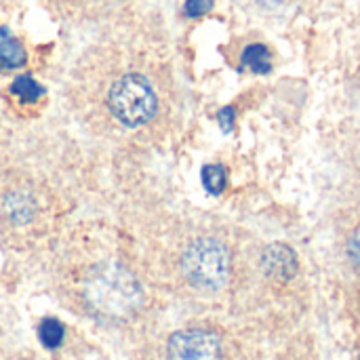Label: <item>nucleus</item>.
Returning <instances> with one entry per match:
<instances>
[{"mask_svg":"<svg viewBox=\"0 0 360 360\" xmlns=\"http://www.w3.org/2000/svg\"><path fill=\"white\" fill-rule=\"evenodd\" d=\"M13 93L21 99V101H36L44 91L42 86L32 78V76H19L15 82H13Z\"/></svg>","mask_w":360,"mask_h":360,"instance_id":"9d476101","label":"nucleus"},{"mask_svg":"<svg viewBox=\"0 0 360 360\" xmlns=\"http://www.w3.org/2000/svg\"><path fill=\"white\" fill-rule=\"evenodd\" d=\"M230 251L217 238L194 240L181 257V270L188 283L200 291L224 289L230 281Z\"/></svg>","mask_w":360,"mask_h":360,"instance_id":"f03ea898","label":"nucleus"},{"mask_svg":"<svg viewBox=\"0 0 360 360\" xmlns=\"http://www.w3.org/2000/svg\"><path fill=\"white\" fill-rule=\"evenodd\" d=\"M348 257H350L352 266L360 272V226L348 238Z\"/></svg>","mask_w":360,"mask_h":360,"instance_id":"f8f14e48","label":"nucleus"},{"mask_svg":"<svg viewBox=\"0 0 360 360\" xmlns=\"http://www.w3.org/2000/svg\"><path fill=\"white\" fill-rule=\"evenodd\" d=\"M283 0H259V4H266V6H278Z\"/></svg>","mask_w":360,"mask_h":360,"instance_id":"4468645a","label":"nucleus"},{"mask_svg":"<svg viewBox=\"0 0 360 360\" xmlns=\"http://www.w3.org/2000/svg\"><path fill=\"white\" fill-rule=\"evenodd\" d=\"M200 179L205 190L213 196H219L228 186V173L221 165H207L200 173Z\"/></svg>","mask_w":360,"mask_h":360,"instance_id":"1a4fd4ad","label":"nucleus"},{"mask_svg":"<svg viewBox=\"0 0 360 360\" xmlns=\"http://www.w3.org/2000/svg\"><path fill=\"white\" fill-rule=\"evenodd\" d=\"M108 103L112 114L127 127H141L156 112L154 89L139 74H124L118 78L110 89Z\"/></svg>","mask_w":360,"mask_h":360,"instance_id":"7ed1b4c3","label":"nucleus"},{"mask_svg":"<svg viewBox=\"0 0 360 360\" xmlns=\"http://www.w3.org/2000/svg\"><path fill=\"white\" fill-rule=\"evenodd\" d=\"M262 270L274 283H289L297 274V257L289 245L274 243L262 253Z\"/></svg>","mask_w":360,"mask_h":360,"instance_id":"39448f33","label":"nucleus"},{"mask_svg":"<svg viewBox=\"0 0 360 360\" xmlns=\"http://www.w3.org/2000/svg\"><path fill=\"white\" fill-rule=\"evenodd\" d=\"M169 360H224L221 340L207 329H184L169 338Z\"/></svg>","mask_w":360,"mask_h":360,"instance_id":"20e7f679","label":"nucleus"},{"mask_svg":"<svg viewBox=\"0 0 360 360\" xmlns=\"http://www.w3.org/2000/svg\"><path fill=\"white\" fill-rule=\"evenodd\" d=\"M38 338H40V342H42V346L46 350H55V348H59L63 344L65 329L57 319H44L38 325Z\"/></svg>","mask_w":360,"mask_h":360,"instance_id":"6e6552de","label":"nucleus"},{"mask_svg":"<svg viewBox=\"0 0 360 360\" xmlns=\"http://www.w3.org/2000/svg\"><path fill=\"white\" fill-rule=\"evenodd\" d=\"M213 8V0H188L184 4V13L188 17H202Z\"/></svg>","mask_w":360,"mask_h":360,"instance_id":"9b49d317","label":"nucleus"},{"mask_svg":"<svg viewBox=\"0 0 360 360\" xmlns=\"http://www.w3.org/2000/svg\"><path fill=\"white\" fill-rule=\"evenodd\" d=\"M82 295L89 310L105 321H124L133 316L143 302L137 278L127 268L112 262L86 274Z\"/></svg>","mask_w":360,"mask_h":360,"instance_id":"f257e3e1","label":"nucleus"},{"mask_svg":"<svg viewBox=\"0 0 360 360\" xmlns=\"http://www.w3.org/2000/svg\"><path fill=\"white\" fill-rule=\"evenodd\" d=\"M243 65L255 74H268L272 70V55L264 44H249L243 53Z\"/></svg>","mask_w":360,"mask_h":360,"instance_id":"0eeeda50","label":"nucleus"},{"mask_svg":"<svg viewBox=\"0 0 360 360\" xmlns=\"http://www.w3.org/2000/svg\"><path fill=\"white\" fill-rule=\"evenodd\" d=\"M0 63L6 68H19L25 63V51L21 42L6 27H0Z\"/></svg>","mask_w":360,"mask_h":360,"instance_id":"423d86ee","label":"nucleus"},{"mask_svg":"<svg viewBox=\"0 0 360 360\" xmlns=\"http://www.w3.org/2000/svg\"><path fill=\"white\" fill-rule=\"evenodd\" d=\"M234 118H236V112H234V108H224V110H219V114H217V120H219V127H221V131H226V133H230L232 131V127H234Z\"/></svg>","mask_w":360,"mask_h":360,"instance_id":"ddd939ff","label":"nucleus"}]
</instances>
